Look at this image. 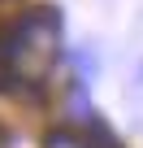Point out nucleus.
Returning a JSON list of instances; mask_svg holds the SVG:
<instances>
[{
	"label": "nucleus",
	"instance_id": "f257e3e1",
	"mask_svg": "<svg viewBox=\"0 0 143 148\" xmlns=\"http://www.w3.org/2000/svg\"><path fill=\"white\" fill-rule=\"evenodd\" d=\"M52 57H56V18H52V13H30V18H22V22L9 31L5 48H0V61H5V70H9L13 83H18V79H22V83L43 79L48 65H52Z\"/></svg>",
	"mask_w": 143,
	"mask_h": 148
},
{
	"label": "nucleus",
	"instance_id": "f03ea898",
	"mask_svg": "<svg viewBox=\"0 0 143 148\" xmlns=\"http://www.w3.org/2000/svg\"><path fill=\"white\" fill-rule=\"evenodd\" d=\"M0 148H5V135H0Z\"/></svg>",
	"mask_w": 143,
	"mask_h": 148
}]
</instances>
